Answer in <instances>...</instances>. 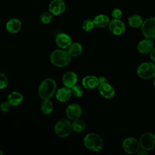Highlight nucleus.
I'll return each mask as SVG.
<instances>
[{"instance_id":"f8f14e48","label":"nucleus","mask_w":155,"mask_h":155,"mask_svg":"<svg viewBox=\"0 0 155 155\" xmlns=\"http://www.w3.org/2000/svg\"><path fill=\"white\" fill-rule=\"evenodd\" d=\"M97 88L101 95L106 99H111L114 95L115 92L113 87L107 82L99 84Z\"/></svg>"},{"instance_id":"bb28decb","label":"nucleus","mask_w":155,"mask_h":155,"mask_svg":"<svg viewBox=\"0 0 155 155\" xmlns=\"http://www.w3.org/2000/svg\"><path fill=\"white\" fill-rule=\"evenodd\" d=\"M72 94L76 97H81L84 94V91L82 88L78 85H75L71 88Z\"/></svg>"},{"instance_id":"dca6fc26","label":"nucleus","mask_w":155,"mask_h":155,"mask_svg":"<svg viewBox=\"0 0 155 155\" xmlns=\"http://www.w3.org/2000/svg\"><path fill=\"white\" fill-rule=\"evenodd\" d=\"M82 85L83 87L87 90H93L97 88L99 85L98 78L92 76L88 75L83 78L82 80Z\"/></svg>"},{"instance_id":"ddd939ff","label":"nucleus","mask_w":155,"mask_h":155,"mask_svg":"<svg viewBox=\"0 0 155 155\" xmlns=\"http://www.w3.org/2000/svg\"><path fill=\"white\" fill-rule=\"evenodd\" d=\"M55 42L56 45L62 49L68 48L72 43L71 37L65 33H59L56 36Z\"/></svg>"},{"instance_id":"a211bd4d","label":"nucleus","mask_w":155,"mask_h":155,"mask_svg":"<svg viewBox=\"0 0 155 155\" xmlns=\"http://www.w3.org/2000/svg\"><path fill=\"white\" fill-rule=\"evenodd\" d=\"M72 96L71 88L67 87H64L59 88L56 91V99L61 102H65L68 101Z\"/></svg>"},{"instance_id":"7c9ffc66","label":"nucleus","mask_w":155,"mask_h":155,"mask_svg":"<svg viewBox=\"0 0 155 155\" xmlns=\"http://www.w3.org/2000/svg\"><path fill=\"white\" fill-rule=\"evenodd\" d=\"M150 56L151 59L155 63V47H153V48L150 51Z\"/></svg>"},{"instance_id":"a878e982","label":"nucleus","mask_w":155,"mask_h":155,"mask_svg":"<svg viewBox=\"0 0 155 155\" xmlns=\"http://www.w3.org/2000/svg\"><path fill=\"white\" fill-rule=\"evenodd\" d=\"M94 25H94L93 20L91 19H85L83 22L82 27V29L85 31L90 32L93 29Z\"/></svg>"},{"instance_id":"6ab92c4d","label":"nucleus","mask_w":155,"mask_h":155,"mask_svg":"<svg viewBox=\"0 0 155 155\" xmlns=\"http://www.w3.org/2000/svg\"><path fill=\"white\" fill-rule=\"evenodd\" d=\"M7 101L12 106H17L23 101V95L19 91H12L7 97Z\"/></svg>"},{"instance_id":"6e6552de","label":"nucleus","mask_w":155,"mask_h":155,"mask_svg":"<svg viewBox=\"0 0 155 155\" xmlns=\"http://www.w3.org/2000/svg\"><path fill=\"white\" fill-rule=\"evenodd\" d=\"M139 141L141 149L149 151L155 148V134L153 133L148 132L143 134Z\"/></svg>"},{"instance_id":"39448f33","label":"nucleus","mask_w":155,"mask_h":155,"mask_svg":"<svg viewBox=\"0 0 155 155\" xmlns=\"http://www.w3.org/2000/svg\"><path fill=\"white\" fill-rule=\"evenodd\" d=\"M137 74L139 78L149 79L155 76V64L150 62H145L137 68Z\"/></svg>"},{"instance_id":"c85d7f7f","label":"nucleus","mask_w":155,"mask_h":155,"mask_svg":"<svg viewBox=\"0 0 155 155\" xmlns=\"http://www.w3.org/2000/svg\"><path fill=\"white\" fill-rule=\"evenodd\" d=\"M111 16L113 19H120L122 16V12L121 10H120L118 8H114L111 11Z\"/></svg>"},{"instance_id":"2f4dec72","label":"nucleus","mask_w":155,"mask_h":155,"mask_svg":"<svg viewBox=\"0 0 155 155\" xmlns=\"http://www.w3.org/2000/svg\"><path fill=\"white\" fill-rule=\"evenodd\" d=\"M137 154L138 155H147L148 154V151L145 150H143V149H141V150H139L138 151V152L137 153Z\"/></svg>"},{"instance_id":"393cba45","label":"nucleus","mask_w":155,"mask_h":155,"mask_svg":"<svg viewBox=\"0 0 155 155\" xmlns=\"http://www.w3.org/2000/svg\"><path fill=\"white\" fill-rule=\"evenodd\" d=\"M53 15L48 11V12H43L39 16V20L40 21L44 24H49L52 19H53Z\"/></svg>"},{"instance_id":"f704fd0d","label":"nucleus","mask_w":155,"mask_h":155,"mask_svg":"<svg viewBox=\"0 0 155 155\" xmlns=\"http://www.w3.org/2000/svg\"><path fill=\"white\" fill-rule=\"evenodd\" d=\"M3 154V152L1 151V150L0 149V155H2Z\"/></svg>"},{"instance_id":"2eb2a0df","label":"nucleus","mask_w":155,"mask_h":155,"mask_svg":"<svg viewBox=\"0 0 155 155\" xmlns=\"http://www.w3.org/2000/svg\"><path fill=\"white\" fill-rule=\"evenodd\" d=\"M153 47L154 44L152 39L147 38L139 41L137 45V49L141 54H147L150 53Z\"/></svg>"},{"instance_id":"cd10ccee","label":"nucleus","mask_w":155,"mask_h":155,"mask_svg":"<svg viewBox=\"0 0 155 155\" xmlns=\"http://www.w3.org/2000/svg\"><path fill=\"white\" fill-rule=\"evenodd\" d=\"M8 84L7 77L3 73H0V90L5 88Z\"/></svg>"},{"instance_id":"473e14b6","label":"nucleus","mask_w":155,"mask_h":155,"mask_svg":"<svg viewBox=\"0 0 155 155\" xmlns=\"http://www.w3.org/2000/svg\"><path fill=\"white\" fill-rule=\"evenodd\" d=\"M98 80H99V84H101V83H104V82H107V78H106L105 76H100V77H98Z\"/></svg>"},{"instance_id":"c9c22d12","label":"nucleus","mask_w":155,"mask_h":155,"mask_svg":"<svg viewBox=\"0 0 155 155\" xmlns=\"http://www.w3.org/2000/svg\"><path fill=\"white\" fill-rule=\"evenodd\" d=\"M154 39V42H155V37L154 38V39Z\"/></svg>"},{"instance_id":"9b49d317","label":"nucleus","mask_w":155,"mask_h":155,"mask_svg":"<svg viewBox=\"0 0 155 155\" xmlns=\"http://www.w3.org/2000/svg\"><path fill=\"white\" fill-rule=\"evenodd\" d=\"M110 31L114 35L119 36L123 34L126 30L125 24L120 19H113L108 24Z\"/></svg>"},{"instance_id":"7ed1b4c3","label":"nucleus","mask_w":155,"mask_h":155,"mask_svg":"<svg viewBox=\"0 0 155 155\" xmlns=\"http://www.w3.org/2000/svg\"><path fill=\"white\" fill-rule=\"evenodd\" d=\"M83 142L88 150L93 152H99L104 147V142L102 137L94 133L87 134L84 138Z\"/></svg>"},{"instance_id":"5701e85b","label":"nucleus","mask_w":155,"mask_h":155,"mask_svg":"<svg viewBox=\"0 0 155 155\" xmlns=\"http://www.w3.org/2000/svg\"><path fill=\"white\" fill-rule=\"evenodd\" d=\"M41 110L44 114L48 115L53 110V104L50 99H43L41 104Z\"/></svg>"},{"instance_id":"0eeeda50","label":"nucleus","mask_w":155,"mask_h":155,"mask_svg":"<svg viewBox=\"0 0 155 155\" xmlns=\"http://www.w3.org/2000/svg\"><path fill=\"white\" fill-rule=\"evenodd\" d=\"M122 146L124 151L130 154L137 153L140 148L139 141L133 137L125 139L122 142Z\"/></svg>"},{"instance_id":"aec40b11","label":"nucleus","mask_w":155,"mask_h":155,"mask_svg":"<svg viewBox=\"0 0 155 155\" xmlns=\"http://www.w3.org/2000/svg\"><path fill=\"white\" fill-rule=\"evenodd\" d=\"M93 21L94 25L99 28H104L108 25L110 23L109 18L104 14H99L96 15Z\"/></svg>"},{"instance_id":"423d86ee","label":"nucleus","mask_w":155,"mask_h":155,"mask_svg":"<svg viewBox=\"0 0 155 155\" xmlns=\"http://www.w3.org/2000/svg\"><path fill=\"white\" fill-rule=\"evenodd\" d=\"M141 30L145 38L153 39L155 37V18L150 17L143 21Z\"/></svg>"},{"instance_id":"f3484780","label":"nucleus","mask_w":155,"mask_h":155,"mask_svg":"<svg viewBox=\"0 0 155 155\" xmlns=\"http://www.w3.org/2000/svg\"><path fill=\"white\" fill-rule=\"evenodd\" d=\"M22 24L21 21L16 18L10 19L5 24V28L7 31L15 34L19 32L21 28Z\"/></svg>"},{"instance_id":"f03ea898","label":"nucleus","mask_w":155,"mask_h":155,"mask_svg":"<svg viewBox=\"0 0 155 155\" xmlns=\"http://www.w3.org/2000/svg\"><path fill=\"white\" fill-rule=\"evenodd\" d=\"M71 60V56L68 51L64 49L55 50L50 55V62L58 67H64L68 65Z\"/></svg>"},{"instance_id":"72a5a7b5","label":"nucleus","mask_w":155,"mask_h":155,"mask_svg":"<svg viewBox=\"0 0 155 155\" xmlns=\"http://www.w3.org/2000/svg\"><path fill=\"white\" fill-rule=\"evenodd\" d=\"M153 84H154V86L155 87V76L153 77Z\"/></svg>"},{"instance_id":"f257e3e1","label":"nucleus","mask_w":155,"mask_h":155,"mask_svg":"<svg viewBox=\"0 0 155 155\" xmlns=\"http://www.w3.org/2000/svg\"><path fill=\"white\" fill-rule=\"evenodd\" d=\"M56 82L52 78H47L39 84L38 89V95L42 100L50 99L56 93Z\"/></svg>"},{"instance_id":"9d476101","label":"nucleus","mask_w":155,"mask_h":155,"mask_svg":"<svg viewBox=\"0 0 155 155\" xmlns=\"http://www.w3.org/2000/svg\"><path fill=\"white\" fill-rule=\"evenodd\" d=\"M66 5L63 0H51L48 4V11L53 15H59L64 12Z\"/></svg>"},{"instance_id":"4be33fe9","label":"nucleus","mask_w":155,"mask_h":155,"mask_svg":"<svg viewBox=\"0 0 155 155\" xmlns=\"http://www.w3.org/2000/svg\"><path fill=\"white\" fill-rule=\"evenodd\" d=\"M143 19L139 15H133L128 19V23L129 25L133 28H139L143 24Z\"/></svg>"},{"instance_id":"b1692460","label":"nucleus","mask_w":155,"mask_h":155,"mask_svg":"<svg viewBox=\"0 0 155 155\" xmlns=\"http://www.w3.org/2000/svg\"><path fill=\"white\" fill-rule=\"evenodd\" d=\"M85 127L86 125L85 122L83 120L80 119L79 118L73 120L72 122L73 130L77 133L82 132L85 130Z\"/></svg>"},{"instance_id":"4468645a","label":"nucleus","mask_w":155,"mask_h":155,"mask_svg":"<svg viewBox=\"0 0 155 155\" xmlns=\"http://www.w3.org/2000/svg\"><path fill=\"white\" fill-rule=\"evenodd\" d=\"M62 81L65 87L71 88L73 86L76 85L78 76L74 72L69 71L64 74L62 78Z\"/></svg>"},{"instance_id":"20e7f679","label":"nucleus","mask_w":155,"mask_h":155,"mask_svg":"<svg viewBox=\"0 0 155 155\" xmlns=\"http://www.w3.org/2000/svg\"><path fill=\"white\" fill-rule=\"evenodd\" d=\"M54 130L59 137H66L72 132V123L68 119H61L56 123Z\"/></svg>"},{"instance_id":"412c9836","label":"nucleus","mask_w":155,"mask_h":155,"mask_svg":"<svg viewBox=\"0 0 155 155\" xmlns=\"http://www.w3.org/2000/svg\"><path fill=\"white\" fill-rule=\"evenodd\" d=\"M83 50L82 45L79 42H73L68 47V52L71 57H77L79 56Z\"/></svg>"},{"instance_id":"c756f323","label":"nucleus","mask_w":155,"mask_h":155,"mask_svg":"<svg viewBox=\"0 0 155 155\" xmlns=\"http://www.w3.org/2000/svg\"><path fill=\"white\" fill-rule=\"evenodd\" d=\"M11 106L12 105H10V104L8 101L2 102L0 104V110H1V111L4 112V113L7 112L10 109Z\"/></svg>"},{"instance_id":"1a4fd4ad","label":"nucleus","mask_w":155,"mask_h":155,"mask_svg":"<svg viewBox=\"0 0 155 155\" xmlns=\"http://www.w3.org/2000/svg\"><path fill=\"white\" fill-rule=\"evenodd\" d=\"M82 113V110L80 105L72 103L67 106L65 110V114L70 120H75L80 118Z\"/></svg>"}]
</instances>
